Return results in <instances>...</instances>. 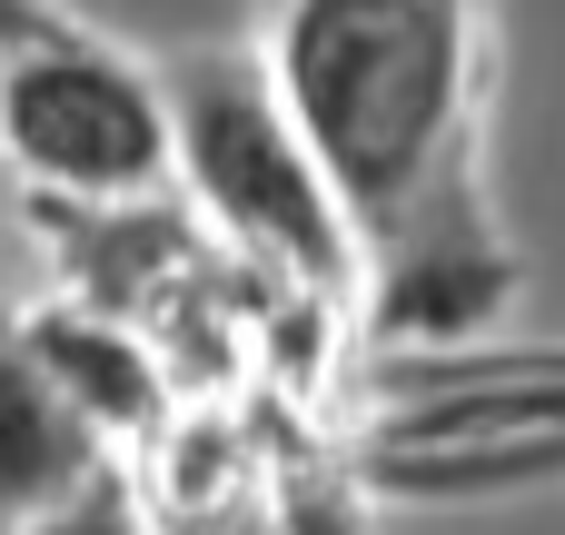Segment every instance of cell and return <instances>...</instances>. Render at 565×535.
I'll return each instance as SVG.
<instances>
[{
  "label": "cell",
  "mask_w": 565,
  "mask_h": 535,
  "mask_svg": "<svg viewBox=\"0 0 565 535\" xmlns=\"http://www.w3.org/2000/svg\"><path fill=\"white\" fill-rule=\"evenodd\" d=\"M20 535H149V526H139V506H129V477H119V467H99L79 496H60L50 516H30Z\"/></svg>",
  "instance_id": "7"
},
{
  "label": "cell",
  "mask_w": 565,
  "mask_h": 535,
  "mask_svg": "<svg viewBox=\"0 0 565 535\" xmlns=\"http://www.w3.org/2000/svg\"><path fill=\"white\" fill-rule=\"evenodd\" d=\"M99 467H109L99 427H89V417L30 367V347L0 328V526L50 516V506L79 496Z\"/></svg>",
  "instance_id": "6"
},
{
  "label": "cell",
  "mask_w": 565,
  "mask_h": 535,
  "mask_svg": "<svg viewBox=\"0 0 565 535\" xmlns=\"http://www.w3.org/2000/svg\"><path fill=\"white\" fill-rule=\"evenodd\" d=\"M169 89V179L199 199V218L288 298H358V228L318 169V149L298 139L268 60L238 50H189L159 69Z\"/></svg>",
  "instance_id": "2"
},
{
  "label": "cell",
  "mask_w": 565,
  "mask_h": 535,
  "mask_svg": "<svg viewBox=\"0 0 565 535\" xmlns=\"http://www.w3.org/2000/svg\"><path fill=\"white\" fill-rule=\"evenodd\" d=\"M0 159L50 208H129L169 189V89L99 30L0 60Z\"/></svg>",
  "instance_id": "4"
},
{
  "label": "cell",
  "mask_w": 565,
  "mask_h": 535,
  "mask_svg": "<svg viewBox=\"0 0 565 535\" xmlns=\"http://www.w3.org/2000/svg\"><path fill=\"white\" fill-rule=\"evenodd\" d=\"M268 79L358 228L377 347H487L526 288L487 199V0H278Z\"/></svg>",
  "instance_id": "1"
},
{
  "label": "cell",
  "mask_w": 565,
  "mask_h": 535,
  "mask_svg": "<svg viewBox=\"0 0 565 535\" xmlns=\"http://www.w3.org/2000/svg\"><path fill=\"white\" fill-rule=\"evenodd\" d=\"M0 218H10V159H0Z\"/></svg>",
  "instance_id": "9"
},
{
  "label": "cell",
  "mask_w": 565,
  "mask_h": 535,
  "mask_svg": "<svg viewBox=\"0 0 565 535\" xmlns=\"http://www.w3.org/2000/svg\"><path fill=\"white\" fill-rule=\"evenodd\" d=\"M367 486L407 506H487L565 486V347L377 357Z\"/></svg>",
  "instance_id": "3"
},
{
  "label": "cell",
  "mask_w": 565,
  "mask_h": 535,
  "mask_svg": "<svg viewBox=\"0 0 565 535\" xmlns=\"http://www.w3.org/2000/svg\"><path fill=\"white\" fill-rule=\"evenodd\" d=\"M20 347H30V367L99 427V447H119V437H149L159 427V357H149V338L129 328V318H99V308H79V298H60V308H30L20 328H10Z\"/></svg>",
  "instance_id": "5"
},
{
  "label": "cell",
  "mask_w": 565,
  "mask_h": 535,
  "mask_svg": "<svg viewBox=\"0 0 565 535\" xmlns=\"http://www.w3.org/2000/svg\"><path fill=\"white\" fill-rule=\"evenodd\" d=\"M60 30H70V10H60V0H0V60H20V50L60 40Z\"/></svg>",
  "instance_id": "8"
}]
</instances>
